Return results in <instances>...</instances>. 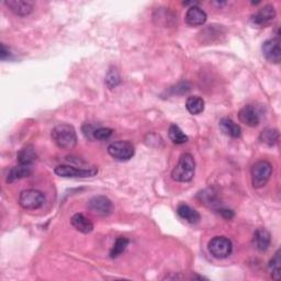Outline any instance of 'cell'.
I'll use <instances>...</instances> for the list:
<instances>
[{"mask_svg":"<svg viewBox=\"0 0 281 281\" xmlns=\"http://www.w3.org/2000/svg\"><path fill=\"white\" fill-rule=\"evenodd\" d=\"M275 18H276L275 8L270 5H267L260 8V9L256 13H254L251 18V21L255 27L264 28L268 26L269 23H271Z\"/></svg>","mask_w":281,"mask_h":281,"instance_id":"cell-9","label":"cell"},{"mask_svg":"<svg viewBox=\"0 0 281 281\" xmlns=\"http://www.w3.org/2000/svg\"><path fill=\"white\" fill-rule=\"evenodd\" d=\"M52 138L61 150H72L77 144L76 130L66 123L58 124L52 130Z\"/></svg>","mask_w":281,"mask_h":281,"instance_id":"cell-1","label":"cell"},{"mask_svg":"<svg viewBox=\"0 0 281 281\" xmlns=\"http://www.w3.org/2000/svg\"><path fill=\"white\" fill-rule=\"evenodd\" d=\"M177 213L185 221L189 222L191 224H196L200 221V214L198 211L192 209L190 206L182 204L179 205L177 208Z\"/></svg>","mask_w":281,"mask_h":281,"instance_id":"cell-17","label":"cell"},{"mask_svg":"<svg viewBox=\"0 0 281 281\" xmlns=\"http://www.w3.org/2000/svg\"><path fill=\"white\" fill-rule=\"evenodd\" d=\"M45 202L44 193L40 190H23L19 196V205L26 210L40 209Z\"/></svg>","mask_w":281,"mask_h":281,"instance_id":"cell-6","label":"cell"},{"mask_svg":"<svg viewBox=\"0 0 281 281\" xmlns=\"http://www.w3.org/2000/svg\"><path fill=\"white\" fill-rule=\"evenodd\" d=\"M259 138L263 143L267 144L269 146H272V145L277 144V142H278L279 132L276 129H266L262 132Z\"/></svg>","mask_w":281,"mask_h":281,"instance_id":"cell-23","label":"cell"},{"mask_svg":"<svg viewBox=\"0 0 281 281\" xmlns=\"http://www.w3.org/2000/svg\"><path fill=\"white\" fill-rule=\"evenodd\" d=\"M113 133V131L109 128H98L93 131L92 137L98 140H106L110 137Z\"/></svg>","mask_w":281,"mask_h":281,"instance_id":"cell-26","label":"cell"},{"mask_svg":"<svg viewBox=\"0 0 281 281\" xmlns=\"http://www.w3.org/2000/svg\"><path fill=\"white\" fill-rule=\"evenodd\" d=\"M108 153L116 160L127 162L133 157L135 150L129 140H118L108 146Z\"/></svg>","mask_w":281,"mask_h":281,"instance_id":"cell-5","label":"cell"},{"mask_svg":"<svg viewBox=\"0 0 281 281\" xmlns=\"http://www.w3.org/2000/svg\"><path fill=\"white\" fill-rule=\"evenodd\" d=\"M208 19L207 13L199 8L198 6L190 7L186 13V23L190 27H200L204 26Z\"/></svg>","mask_w":281,"mask_h":281,"instance_id":"cell-12","label":"cell"},{"mask_svg":"<svg viewBox=\"0 0 281 281\" xmlns=\"http://www.w3.org/2000/svg\"><path fill=\"white\" fill-rule=\"evenodd\" d=\"M88 209L96 215L108 216L113 212V205L109 198L105 196H96L89 200Z\"/></svg>","mask_w":281,"mask_h":281,"instance_id":"cell-7","label":"cell"},{"mask_svg":"<svg viewBox=\"0 0 281 281\" xmlns=\"http://www.w3.org/2000/svg\"><path fill=\"white\" fill-rule=\"evenodd\" d=\"M9 9L20 17H26L33 11V5L30 2H25V0H9L5 3Z\"/></svg>","mask_w":281,"mask_h":281,"instance_id":"cell-13","label":"cell"},{"mask_svg":"<svg viewBox=\"0 0 281 281\" xmlns=\"http://www.w3.org/2000/svg\"><path fill=\"white\" fill-rule=\"evenodd\" d=\"M209 252L215 258L223 259L229 257L233 251L231 239L225 236H215L209 242Z\"/></svg>","mask_w":281,"mask_h":281,"instance_id":"cell-4","label":"cell"},{"mask_svg":"<svg viewBox=\"0 0 281 281\" xmlns=\"http://www.w3.org/2000/svg\"><path fill=\"white\" fill-rule=\"evenodd\" d=\"M268 268L272 279L279 280L280 279V270H281V257H280V249L276 252L275 256L272 257L269 262Z\"/></svg>","mask_w":281,"mask_h":281,"instance_id":"cell-22","label":"cell"},{"mask_svg":"<svg viewBox=\"0 0 281 281\" xmlns=\"http://www.w3.org/2000/svg\"><path fill=\"white\" fill-rule=\"evenodd\" d=\"M262 51H263L264 56L266 57L267 61L275 64L280 63L281 50H280L279 37H274V38H270V40L265 41L262 46Z\"/></svg>","mask_w":281,"mask_h":281,"instance_id":"cell-10","label":"cell"},{"mask_svg":"<svg viewBox=\"0 0 281 281\" xmlns=\"http://www.w3.org/2000/svg\"><path fill=\"white\" fill-rule=\"evenodd\" d=\"M186 108L193 115L200 114L205 110V100L198 96H191L186 101Z\"/></svg>","mask_w":281,"mask_h":281,"instance_id":"cell-20","label":"cell"},{"mask_svg":"<svg viewBox=\"0 0 281 281\" xmlns=\"http://www.w3.org/2000/svg\"><path fill=\"white\" fill-rule=\"evenodd\" d=\"M270 240H271L270 233L266 229H258L254 234L253 244L257 249H258V251L265 252L268 249L270 245Z\"/></svg>","mask_w":281,"mask_h":281,"instance_id":"cell-14","label":"cell"},{"mask_svg":"<svg viewBox=\"0 0 281 281\" xmlns=\"http://www.w3.org/2000/svg\"><path fill=\"white\" fill-rule=\"evenodd\" d=\"M106 83L110 88L116 87L120 84V75L115 69H110L106 77Z\"/></svg>","mask_w":281,"mask_h":281,"instance_id":"cell-25","label":"cell"},{"mask_svg":"<svg viewBox=\"0 0 281 281\" xmlns=\"http://www.w3.org/2000/svg\"><path fill=\"white\" fill-rule=\"evenodd\" d=\"M32 173H33L32 166L20 165L19 164L18 166H15L9 170V173H8V176H7V182L13 183V182L20 180V179L22 178L29 177Z\"/></svg>","mask_w":281,"mask_h":281,"instance_id":"cell-16","label":"cell"},{"mask_svg":"<svg viewBox=\"0 0 281 281\" xmlns=\"http://www.w3.org/2000/svg\"><path fill=\"white\" fill-rule=\"evenodd\" d=\"M239 121L249 128H255L260 122V116L257 112L255 107L247 105L244 108H242L238 112Z\"/></svg>","mask_w":281,"mask_h":281,"instance_id":"cell-11","label":"cell"},{"mask_svg":"<svg viewBox=\"0 0 281 281\" xmlns=\"http://www.w3.org/2000/svg\"><path fill=\"white\" fill-rule=\"evenodd\" d=\"M18 162L20 165H27V166H32V164L36 159V153L34 147L32 145H27L22 147L18 153Z\"/></svg>","mask_w":281,"mask_h":281,"instance_id":"cell-19","label":"cell"},{"mask_svg":"<svg viewBox=\"0 0 281 281\" xmlns=\"http://www.w3.org/2000/svg\"><path fill=\"white\" fill-rule=\"evenodd\" d=\"M129 245V239L127 237H119L116 238L115 243L113 244L111 251H110V257L111 258H116V257H119L124 251H126V248Z\"/></svg>","mask_w":281,"mask_h":281,"instance_id":"cell-24","label":"cell"},{"mask_svg":"<svg viewBox=\"0 0 281 281\" xmlns=\"http://www.w3.org/2000/svg\"><path fill=\"white\" fill-rule=\"evenodd\" d=\"M54 173L59 177H65V178H86V177L95 176L98 173V170L96 168L83 169V168H76L69 165H59L54 169Z\"/></svg>","mask_w":281,"mask_h":281,"instance_id":"cell-8","label":"cell"},{"mask_svg":"<svg viewBox=\"0 0 281 281\" xmlns=\"http://www.w3.org/2000/svg\"><path fill=\"white\" fill-rule=\"evenodd\" d=\"M168 136L171 142L178 145L188 142V136H187L183 132V130L178 126H176V124H171V126L169 127Z\"/></svg>","mask_w":281,"mask_h":281,"instance_id":"cell-21","label":"cell"},{"mask_svg":"<svg viewBox=\"0 0 281 281\" xmlns=\"http://www.w3.org/2000/svg\"><path fill=\"white\" fill-rule=\"evenodd\" d=\"M11 55L10 53V50L7 48V46L5 44H2V53H0V58H2L3 61L9 58Z\"/></svg>","mask_w":281,"mask_h":281,"instance_id":"cell-27","label":"cell"},{"mask_svg":"<svg viewBox=\"0 0 281 281\" xmlns=\"http://www.w3.org/2000/svg\"><path fill=\"white\" fill-rule=\"evenodd\" d=\"M70 223L78 232L84 234H88L93 230L92 222L82 213L74 214L70 218Z\"/></svg>","mask_w":281,"mask_h":281,"instance_id":"cell-15","label":"cell"},{"mask_svg":"<svg viewBox=\"0 0 281 281\" xmlns=\"http://www.w3.org/2000/svg\"><path fill=\"white\" fill-rule=\"evenodd\" d=\"M220 129L222 130V132L224 134L229 135L231 137L237 138L240 136L242 134V129L238 126L237 123L234 122L232 119L230 118H223L220 121Z\"/></svg>","mask_w":281,"mask_h":281,"instance_id":"cell-18","label":"cell"},{"mask_svg":"<svg viewBox=\"0 0 281 281\" xmlns=\"http://www.w3.org/2000/svg\"><path fill=\"white\" fill-rule=\"evenodd\" d=\"M272 174V166L267 160L257 162L252 168V183L255 188H263L269 182Z\"/></svg>","mask_w":281,"mask_h":281,"instance_id":"cell-3","label":"cell"},{"mask_svg":"<svg viewBox=\"0 0 281 281\" xmlns=\"http://www.w3.org/2000/svg\"><path fill=\"white\" fill-rule=\"evenodd\" d=\"M196 163L191 154H183L176 167L171 171V178L178 183H189L194 176Z\"/></svg>","mask_w":281,"mask_h":281,"instance_id":"cell-2","label":"cell"}]
</instances>
